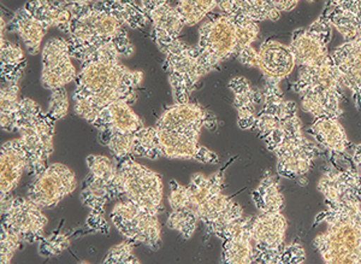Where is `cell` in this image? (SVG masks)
<instances>
[{"instance_id":"obj_1","label":"cell","mask_w":361,"mask_h":264,"mask_svg":"<svg viewBox=\"0 0 361 264\" xmlns=\"http://www.w3.org/2000/svg\"><path fill=\"white\" fill-rule=\"evenodd\" d=\"M134 51L116 42L102 46L86 61L76 76L74 110L88 124H94L104 107L116 102H136V91L144 80L142 71H130L121 58L130 57Z\"/></svg>"},{"instance_id":"obj_2","label":"cell","mask_w":361,"mask_h":264,"mask_svg":"<svg viewBox=\"0 0 361 264\" xmlns=\"http://www.w3.org/2000/svg\"><path fill=\"white\" fill-rule=\"evenodd\" d=\"M66 6L73 16L66 40L71 57L80 62L110 42L135 51L126 28L141 29L151 23L136 0H98L93 4Z\"/></svg>"},{"instance_id":"obj_3","label":"cell","mask_w":361,"mask_h":264,"mask_svg":"<svg viewBox=\"0 0 361 264\" xmlns=\"http://www.w3.org/2000/svg\"><path fill=\"white\" fill-rule=\"evenodd\" d=\"M328 229L317 236L313 244L325 263L361 264V181L335 202L326 203V210L317 217Z\"/></svg>"},{"instance_id":"obj_4","label":"cell","mask_w":361,"mask_h":264,"mask_svg":"<svg viewBox=\"0 0 361 264\" xmlns=\"http://www.w3.org/2000/svg\"><path fill=\"white\" fill-rule=\"evenodd\" d=\"M263 140L276 155L279 175L287 179L305 176L323 151L304 136L298 107L292 100H284L275 127Z\"/></svg>"},{"instance_id":"obj_5","label":"cell","mask_w":361,"mask_h":264,"mask_svg":"<svg viewBox=\"0 0 361 264\" xmlns=\"http://www.w3.org/2000/svg\"><path fill=\"white\" fill-rule=\"evenodd\" d=\"M259 32L258 22L228 13L204 22L199 30L197 51L206 75L253 45Z\"/></svg>"},{"instance_id":"obj_6","label":"cell","mask_w":361,"mask_h":264,"mask_svg":"<svg viewBox=\"0 0 361 264\" xmlns=\"http://www.w3.org/2000/svg\"><path fill=\"white\" fill-rule=\"evenodd\" d=\"M343 80L333 57L314 66H300L293 91L301 97V107L314 119L338 117L343 114Z\"/></svg>"},{"instance_id":"obj_7","label":"cell","mask_w":361,"mask_h":264,"mask_svg":"<svg viewBox=\"0 0 361 264\" xmlns=\"http://www.w3.org/2000/svg\"><path fill=\"white\" fill-rule=\"evenodd\" d=\"M156 44L165 56L164 71L168 73L173 102L188 103L197 83L206 75L197 47L180 39Z\"/></svg>"},{"instance_id":"obj_8","label":"cell","mask_w":361,"mask_h":264,"mask_svg":"<svg viewBox=\"0 0 361 264\" xmlns=\"http://www.w3.org/2000/svg\"><path fill=\"white\" fill-rule=\"evenodd\" d=\"M117 176L122 197L136 205L161 214L164 211L163 179L157 172L130 157L117 161Z\"/></svg>"},{"instance_id":"obj_9","label":"cell","mask_w":361,"mask_h":264,"mask_svg":"<svg viewBox=\"0 0 361 264\" xmlns=\"http://www.w3.org/2000/svg\"><path fill=\"white\" fill-rule=\"evenodd\" d=\"M56 122L57 121L42 109L17 119L16 132L20 133V139L28 155L27 173L32 176H37L49 167V160L54 150Z\"/></svg>"},{"instance_id":"obj_10","label":"cell","mask_w":361,"mask_h":264,"mask_svg":"<svg viewBox=\"0 0 361 264\" xmlns=\"http://www.w3.org/2000/svg\"><path fill=\"white\" fill-rule=\"evenodd\" d=\"M158 216L128 199L117 203L110 214L114 226L126 240L135 245L142 244L152 251L161 246V224Z\"/></svg>"},{"instance_id":"obj_11","label":"cell","mask_w":361,"mask_h":264,"mask_svg":"<svg viewBox=\"0 0 361 264\" xmlns=\"http://www.w3.org/2000/svg\"><path fill=\"white\" fill-rule=\"evenodd\" d=\"M288 221L282 211L260 212L252 219L250 234L255 245V263H284Z\"/></svg>"},{"instance_id":"obj_12","label":"cell","mask_w":361,"mask_h":264,"mask_svg":"<svg viewBox=\"0 0 361 264\" xmlns=\"http://www.w3.org/2000/svg\"><path fill=\"white\" fill-rule=\"evenodd\" d=\"M47 223L42 208L28 198H13L11 194L1 197V224L17 233L25 244L40 241Z\"/></svg>"},{"instance_id":"obj_13","label":"cell","mask_w":361,"mask_h":264,"mask_svg":"<svg viewBox=\"0 0 361 264\" xmlns=\"http://www.w3.org/2000/svg\"><path fill=\"white\" fill-rule=\"evenodd\" d=\"M76 187L78 180L74 172L66 164L54 163L34 176L28 187L27 198L42 209L54 208L73 193Z\"/></svg>"},{"instance_id":"obj_14","label":"cell","mask_w":361,"mask_h":264,"mask_svg":"<svg viewBox=\"0 0 361 264\" xmlns=\"http://www.w3.org/2000/svg\"><path fill=\"white\" fill-rule=\"evenodd\" d=\"M331 33L333 25L324 15H322L308 28L298 30L289 44L295 57L296 66H318L331 57L328 50Z\"/></svg>"},{"instance_id":"obj_15","label":"cell","mask_w":361,"mask_h":264,"mask_svg":"<svg viewBox=\"0 0 361 264\" xmlns=\"http://www.w3.org/2000/svg\"><path fill=\"white\" fill-rule=\"evenodd\" d=\"M157 128L169 129L199 136L202 128L216 131L217 117L202 105L195 103H175L165 110L156 122Z\"/></svg>"},{"instance_id":"obj_16","label":"cell","mask_w":361,"mask_h":264,"mask_svg":"<svg viewBox=\"0 0 361 264\" xmlns=\"http://www.w3.org/2000/svg\"><path fill=\"white\" fill-rule=\"evenodd\" d=\"M66 39H51L42 49V85L46 90L66 87L76 80L75 69Z\"/></svg>"},{"instance_id":"obj_17","label":"cell","mask_w":361,"mask_h":264,"mask_svg":"<svg viewBox=\"0 0 361 264\" xmlns=\"http://www.w3.org/2000/svg\"><path fill=\"white\" fill-rule=\"evenodd\" d=\"M157 132L161 157L197 161L204 164H216L219 162L217 153L199 144V136L169 129L157 128Z\"/></svg>"},{"instance_id":"obj_18","label":"cell","mask_w":361,"mask_h":264,"mask_svg":"<svg viewBox=\"0 0 361 264\" xmlns=\"http://www.w3.org/2000/svg\"><path fill=\"white\" fill-rule=\"evenodd\" d=\"M296 62L290 46L277 40H267L258 50L257 68L270 83H279L292 74Z\"/></svg>"},{"instance_id":"obj_19","label":"cell","mask_w":361,"mask_h":264,"mask_svg":"<svg viewBox=\"0 0 361 264\" xmlns=\"http://www.w3.org/2000/svg\"><path fill=\"white\" fill-rule=\"evenodd\" d=\"M28 155L21 139H13L1 145L0 150V191L1 197L11 194L25 172L28 170Z\"/></svg>"},{"instance_id":"obj_20","label":"cell","mask_w":361,"mask_h":264,"mask_svg":"<svg viewBox=\"0 0 361 264\" xmlns=\"http://www.w3.org/2000/svg\"><path fill=\"white\" fill-rule=\"evenodd\" d=\"M229 88L234 95L238 127L245 131H252L258 115V107L264 102L263 90L253 86L250 80L243 76L230 80Z\"/></svg>"},{"instance_id":"obj_21","label":"cell","mask_w":361,"mask_h":264,"mask_svg":"<svg viewBox=\"0 0 361 264\" xmlns=\"http://www.w3.org/2000/svg\"><path fill=\"white\" fill-rule=\"evenodd\" d=\"M119 197H122V192L119 188L118 176L115 180H109L90 173L83 181L80 200L92 212L105 214L107 203Z\"/></svg>"},{"instance_id":"obj_22","label":"cell","mask_w":361,"mask_h":264,"mask_svg":"<svg viewBox=\"0 0 361 264\" xmlns=\"http://www.w3.org/2000/svg\"><path fill=\"white\" fill-rule=\"evenodd\" d=\"M317 143L334 156H345L352 149L345 129L338 117H319L308 129Z\"/></svg>"},{"instance_id":"obj_23","label":"cell","mask_w":361,"mask_h":264,"mask_svg":"<svg viewBox=\"0 0 361 264\" xmlns=\"http://www.w3.org/2000/svg\"><path fill=\"white\" fill-rule=\"evenodd\" d=\"M49 29V25L37 20L28 10H25V6L17 10L13 20L8 23V32L16 33L25 42L28 54L32 56L42 52V40Z\"/></svg>"},{"instance_id":"obj_24","label":"cell","mask_w":361,"mask_h":264,"mask_svg":"<svg viewBox=\"0 0 361 264\" xmlns=\"http://www.w3.org/2000/svg\"><path fill=\"white\" fill-rule=\"evenodd\" d=\"M95 128L116 129L121 132L135 133L144 127V122L132 109V104L121 100L104 107L95 121Z\"/></svg>"},{"instance_id":"obj_25","label":"cell","mask_w":361,"mask_h":264,"mask_svg":"<svg viewBox=\"0 0 361 264\" xmlns=\"http://www.w3.org/2000/svg\"><path fill=\"white\" fill-rule=\"evenodd\" d=\"M23 6L49 28L56 27L66 35L69 34L73 16L62 0H28Z\"/></svg>"},{"instance_id":"obj_26","label":"cell","mask_w":361,"mask_h":264,"mask_svg":"<svg viewBox=\"0 0 361 264\" xmlns=\"http://www.w3.org/2000/svg\"><path fill=\"white\" fill-rule=\"evenodd\" d=\"M217 8L223 13L246 17L255 22L277 21L281 17L270 0H218Z\"/></svg>"},{"instance_id":"obj_27","label":"cell","mask_w":361,"mask_h":264,"mask_svg":"<svg viewBox=\"0 0 361 264\" xmlns=\"http://www.w3.org/2000/svg\"><path fill=\"white\" fill-rule=\"evenodd\" d=\"M152 25V37L154 42H171L178 39L185 21L176 8L170 3L161 5L148 13Z\"/></svg>"},{"instance_id":"obj_28","label":"cell","mask_w":361,"mask_h":264,"mask_svg":"<svg viewBox=\"0 0 361 264\" xmlns=\"http://www.w3.org/2000/svg\"><path fill=\"white\" fill-rule=\"evenodd\" d=\"M253 216L230 239L223 241L222 262L229 264L255 263V250L250 234Z\"/></svg>"},{"instance_id":"obj_29","label":"cell","mask_w":361,"mask_h":264,"mask_svg":"<svg viewBox=\"0 0 361 264\" xmlns=\"http://www.w3.org/2000/svg\"><path fill=\"white\" fill-rule=\"evenodd\" d=\"M0 71L1 83H20L25 73L27 61L21 46L0 39Z\"/></svg>"},{"instance_id":"obj_30","label":"cell","mask_w":361,"mask_h":264,"mask_svg":"<svg viewBox=\"0 0 361 264\" xmlns=\"http://www.w3.org/2000/svg\"><path fill=\"white\" fill-rule=\"evenodd\" d=\"M252 198L259 212L282 211L284 207L283 194L281 192L277 179L271 172L264 173L258 187L252 192Z\"/></svg>"},{"instance_id":"obj_31","label":"cell","mask_w":361,"mask_h":264,"mask_svg":"<svg viewBox=\"0 0 361 264\" xmlns=\"http://www.w3.org/2000/svg\"><path fill=\"white\" fill-rule=\"evenodd\" d=\"M20 83H1L0 126L5 132H16V114L20 107Z\"/></svg>"},{"instance_id":"obj_32","label":"cell","mask_w":361,"mask_h":264,"mask_svg":"<svg viewBox=\"0 0 361 264\" xmlns=\"http://www.w3.org/2000/svg\"><path fill=\"white\" fill-rule=\"evenodd\" d=\"M99 141L111 151L116 161L133 156L134 133L121 132L116 129H100Z\"/></svg>"},{"instance_id":"obj_33","label":"cell","mask_w":361,"mask_h":264,"mask_svg":"<svg viewBox=\"0 0 361 264\" xmlns=\"http://www.w3.org/2000/svg\"><path fill=\"white\" fill-rule=\"evenodd\" d=\"M231 202L233 199L223 193V187H219L195 210L199 221L204 223L206 233L209 236L211 234V228L214 221L226 208L229 207Z\"/></svg>"},{"instance_id":"obj_34","label":"cell","mask_w":361,"mask_h":264,"mask_svg":"<svg viewBox=\"0 0 361 264\" xmlns=\"http://www.w3.org/2000/svg\"><path fill=\"white\" fill-rule=\"evenodd\" d=\"M133 156L157 161L161 158L159 138L156 127H142L134 133Z\"/></svg>"},{"instance_id":"obj_35","label":"cell","mask_w":361,"mask_h":264,"mask_svg":"<svg viewBox=\"0 0 361 264\" xmlns=\"http://www.w3.org/2000/svg\"><path fill=\"white\" fill-rule=\"evenodd\" d=\"M218 0H177L176 8L185 27H193L217 8Z\"/></svg>"},{"instance_id":"obj_36","label":"cell","mask_w":361,"mask_h":264,"mask_svg":"<svg viewBox=\"0 0 361 264\" xmlns=\"http://www.w3.org/2000/svg\"><path fill=\"white\" fill-rule=\"evenodd\" d=\"M197 215L190 209L173 210L166 220V227L171 231L177 232L183 239L188 240L197 231Z\"/></svg>"},{"instance_id":"obj_37","label":"cell","mask_w":361,"mask_h":264,"mask_svg":"<svg viewBox=\"0 0 361 264\" xmlns=\"http://www.w3.org/2000/svg\"><path fill=\"white\" fill-rule=\"evenodd\" d=\"M25 244L21 236L17 233L8 229L6 226L1 224V232H0V263L8 264L13 260L22 245Z\"/></svg>"},{"instance_id":"obj_38","label":"cell","mask_w":361,"mask_h":264,"mask_svg":"<svg viewBox=\"0 0 361 264\" xmlns=\"http://www.w3.org/2000/svg\"><path fill=\"white\" fill-rule=\"evenodd\" d=\"M134 246L135 244L126 240L122 243L114 245L106 256L104 258V264H140L141 260L136 257L134 252Z\"/></svg>"},{"instance_id":"obj_39","label":"cell","mask_w":361,"mask_h":264,"mask_svg":"<svg viewBox=\"0 0 361 264\" xmlns=\"http://www.w3.org/2000/svg\"><path fill=\"white\" fill-rule=\"evenodd\" d=\"M71 238L69 234L54 233L47 238H42L39 241V255L42 257L57 256L69 248Z\"/></svg>"},{"instance_id":"obj_40","label":"cell","mask_w":361,"mask_h":264,"mask_svg":"<svg viewBox=\"0 0 361 264\" xmlns=\"http://www.w3.org/2000/svg\"><path fill=\"white\" fill-rule=\"evenodd\" d=\"M87 167L90 173L109 180L117 179V165L112 163L110 158L102 155H90L86 158Z\"/></svg>"},{"instance_id":"obj_41","label":"cell","mask_w":361,"mask_h":264,"mask_svg":"<svg viewBox=\"0 0 361 264\" xmlns=\"http://www.w3.org/2000/svg\"><path fill=\"white\" fill-rule=\"evenodd\" d=\"M69 97L64 87H59L51 91L47 112L54 117V120L59 121L64 119L69 112Z\"/></svg>"},{"instance_id":"obj_42","label":"cell","mask_w":361,"mask_h":264,"mask_svg":"<svg viewBox=\"0 0 361 264\" xmlns=\"http://www.w3.org/2000/svg\"><path fill=\"white\" fill-rule=\"evenodd\" d=\"M169 204L171 207V210L190 209V196H189L188 186L180 185L176 180L170 182Z\"/></svg>"},{"instance_id":"obj_43","label":"cell","mask_w":361,"mask_h":264,"mask_svg":"<svg viewBox=\"0 0 361 264\" xmlns=\"http://www.w3.org/2000/svg\"><path fill=\"white\" fill-rule=\"evenodd\" d=\"M86 224L90 231L95 232V233L109 234V232H110V224L105 219V214H102V212L90 211L86 220Z\"/></svg>"},{"instance_id":"obj_44","label":"cell","mask_w":361,"mask_h":264,"mask_svg":"<svg viewBox=\"0 0 361 264\" xmlns=\"http://www.w3.org/2000/svg\"><path fill=\"white\" fill-rule=\"evenodd\" d=\"M238 62L243 66H250V68H257V62H258V51L253 49V46H248L246 49H243L240 54H238Z\"/></svg>"},{"instance_id":"obj_45","label":"cell","mask_w":361,"mask_h":264,"mask_svg":"<svg viewBox=\"0 0 361 264\" xmlns=\"http://www.w3.org/2000/svg\"><path fill=\"white\" fill-rule=\"evenodd\" d=\"M300 1H302V0H270L272 6L277 8L281 13L290 11L295 8L296 5L299 4ZM310 1H312V0H310Z\"/></svg>"},{"instance_id":"obj_46","label":"cell","mask_w":361,"mask_h":264,"mask_svg":"<svg viewBox=\"0 0 361 264\" xmlns=\"http://www.w3.org/2000/svg\"><path fill=\"white\" fill-rule=\"evenodd\" d=\"M166 3H170V0H140V4L147 15L153 10L161 6V5L166 4Z\"/></svg>"},{"instance_id":"obj_47","label":"cell","mask_w":361,"mask_h":264,"mask_svg":"<svg viewBox=\"0 0 361 264\" xmlns=\"http://www.w3.org/2000/svg\"><path fill=\"white\" fill-rule=\"evenodd\" d=\"M352 150H353L352 161H353L354 168H355L361 178V144L352 146Z\"/></svg>"},{"instance_id":"obj_48","label":"cell","mask_w":361,"mask_h":264,"mask_svg":"<svg viewBox=\"0 0 361 264\" xmlns=\"http://www.w3.org/2000/svg\"><path fill=\"white\" fill-rule=\"evenodd\" d=\"M0 22H1V39H3V37H4L5 32H6V25H5L4 17H1Z\"/></svg>"}]
</instances>
